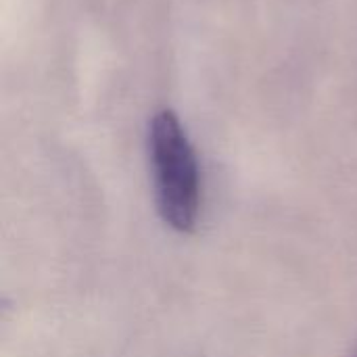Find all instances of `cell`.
I'll return each mask as SVG.
<instances>
[{"mask_svg":"<svg viewBox=\"0 0 357 357\" xmlns=\"http://www.w3.org/2000/svg\"><path fill=\"white\" fill-rule=\"evenodd\" d=\"M149 155L161 220L176 232H192L203 205L201 169L186 130L172 109L155 113L149 126Z\"/></svg>","mask_w":357,"mask_h":357,"instance_id":"cell-1","label":"cell"}]
</instances>
